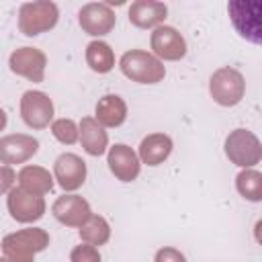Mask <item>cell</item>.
<instances>
[{
	"label": "cell",
	"instance_id": "83f0119b",
	"mask_svg": "<svg viewBox=\"0 0 262 262\" xmlns=\"http://www.w3.org/2000/svg\"><path fill=\"white\" fill-rule=\"evenodd\" d=\"M0 262H8V260H6V258H0Z\"/></svg>",
	"mask_w": 262,
	"mask_h": 262
},
{
	"label": "cell",
	"instance_id": "7c38bea8",
	"mask_svg": "<svg viewBox=\"0 0 262 262\" xmlns=\"http://www.w3.org/2000/svg\"><path fill=\"white\" fill-rule=\"evenodd\" d=\"M51 213L59 223H63L68 227H82L92 215L88 201H84L78 194L57 196V201L51 207Z\"/></svg>",
	"mask_w": 262,
	"mask_h": 262
},
{
	"label": "cell",
	"instance_id": "603a6c76",
	"mask_svg": "<svg viewBox=\"0 0 262 262\" xmlns=\"http://www.w3.org/2000/svg\"><path fill=\"white\" fill-rule=\"evenodd\" d=\"M51 133L57 141L72 145L78 141V125L72 119H57L51 123Z\"/></svg>",
	"mask_w": 262,
	"mask_h": 262
},
{
	"label": "cell",
	"instance_id": "3957f363",
	"mask_svg": "<svg viewBox=\"0 0 262 262\" xmlns=\"http://www.w3.org/2000/svg\"><path fill=\"white\" fill-rule=\"evenodd\" d=\"M59 10L53 2L49 0H39V2H25L18 10V29L27 37L41 35L57 25Z\"/></svg>",
	"mask_w": 262,
	"mask_h": 262
},
{
	"label": "cell",
	"instance_id": "44dd1931",
	"mask_svg": "<svg viewBox=\"0 0 262 262\" xmlns=\"http://www.w3.org/2000/svg\"><path fill=\"white\" fill-rule=\"evenodd\" d=\"M80 237L84 244H90V246H102L108 242L111 237V227L106 223L104 217L100 215H90V219L80 227Z\"/></svg>",
	"mask_w": 262,
	"mask_h": 262
},
{
	"label": "cell",
	"instance_id": "4316f807",
	"mask_svg": "<svg viewBox=\"0 0 262 262\" xmlns=\"http://www.w3.org/2000/svg\"><path fill=\"white\" fill-rule=\"evenodd\" d=\"M4 127H6V113L0 108V131H2Z\"/></svg>",
	"mask_w": 262,
	"mask_h": 262
},
{
	"label": "cell",
	"instance_id": "5bb4252c",
	"mask_svg": "<svg viewBox=\"0 0 262 262\" xmlns=\"http://www.w3.org/2000/svg\"><path fill=\"white\" fill-rule=\"evenodd\" d=\"M108 168L115 174L117 180L121 182H133L139 176L141 170V162L137 158V154L125 145V143H115L108 149Z\"/></svg>",
	"mask_w": 262,
	"mask_h": 262
},
{
	"label": "cell",
	"instance_id": "30bf717a",
	"mask_svg": "<svg viewBox=\"0 0 262 262\" xmlns=\"http://www.w3.org/2000/svg\"><path fill=\"white\" fill-rule=\"evenodd\" d=\"M39 149V141L33 135L25 133H12L0 137V162L6 166L23 164L31 160Z\"/></svg>",
	"mask_w": 262,
	"mask_h": 262
},
{
	"label": "cell",
	"instance_id": "5b68a950",
	"mask_svg": "<svg viewBox=\"0 0 262 262\" xmlns=\"http://www.w3.org/2000/svg\"><path fill=\"white\" fill-rule=\"evenodd\" d=\"M225 156L239 168H252L262 158V145L252 131L235 129L225 137Z\"/></svg>",
	"mask_w": 262,
	"mask_h": 262
},
{
	"label": "cell",
	"instance_id": "d4e9b609",
	"mask_svg": "<svg viewBox=\"0 0 262 262\" xmlns=\"http://www.w3.org/2000/svg\"><path fill=\"white\" fill-rule=\"evenodd\" d=\"M154 262H186V258L176 248H162V250L156 252V260Z\"/></svg>",
	"mask_w": 262,
	"mask_h": 262
},
{
	"label": "cell",
	"instance_id": "ac0fdd59",
	"mask_svg": "<svg viewBox=\"0 0 262 262\" xmlns=\"http://www.w3.org/2000/svg\"><path fill=\"white\" fill-rule=\"evenodd\" d=\"M127 119V104L119 94H106L96 102V121L102 127H119Z\"/></svg>",
	"mask_w": 262,
	"mask_h": 262
},
{
	"label": "cell",
	"instance_id": "2e32d148",
	"mask_svg": "<svg viewBox=\"0 0 262 262\" xmlns=\"http://www.w3.org/2000/svg\"><path fill=\"white\" fill-rule=\"evenodd\" d=\"M78 139L86 154L90 156H102L108 145V135L104 127L94 117H84L78 125Z\"/></svg>",
	"mask_w": 262,
	"mask_h": 262
},
{
	"label": "cell",
	"instance_id": "9c48e42d",
	"mask_svg": "<svg viewBox=\"0 0 262 262\" xmlns=\"http://www.w3.org/2000/svg\"><path fill=\"white\" fill-rule=\"evenodd\" d=\"M78 23L84 33L92 37H102L115 29L117 16L104 2H88L78 12Z\"/></svg>",
	"mask_w": 262,
	"mask_h": 262
},
{
	"label": "cell",
	"instance_id": "e0dca14e",
	"mask_svg": "<svg viewBox=\"0 0 262 262\" xmlns=\"http://www.w3.org/2000/svg\"><path fill=\"white\" fill-rule=\"evenodd\" d=\"M172 154V139L164 133H151L139 143V160L147 166L162 164Z\"/></svg>",
	"mask_w": 262,
	"mask_h": 262
},
{
	"label": "cell",
	"instance_id": "484cf974",
	"mask_svg": "<svg viewBox=\"0 0 262 262\" xmlns=\"http://www.w3.org/2000/svg\"><path fill=\"white\" fill-rule=\"evenodd\" d=\"M16 180V174L10 166H0V194L8 192Z\"/></svg>",
	"mask_w": 262,
	"mask_h": 262
},
{
	"label": "cell",
	"instance_id": "7a4b0ae2",
	"mask_svg": "<svg viewBox=\"0 0 262 262\" xmlns=\"http://www.w3.org/2000/svg\"><path fill=\"white\" fill-rule=\"evenodd\" d=\"M119 66H121V72L129 80L139 82V84H158L166 76L164 63L156 55L141 51V49H131L123 53Z\"/></svg>",
	"mask_w": 262,
	"mask_h": 262
},
{
	"label": "cell",
	"instance_id": "ba28073f",
	"mask_svg": "<svg viewBox=\"0 0 262 262\" xmlns=\"http://www.w3.org/2000/svg\"><path fill=\"white\" fill-rule=\"evenodd\" d=\"M20 117L33 129H45L53 119V102L45 92L27 90L20 98Z\"/></svg>",
	"mask_w": 262,
	"mask_h": 262
},
{
	"label": "cell",
	"instance_id": "9a60e30c",
	"mask_svg": "<svg viewBox=\"0 0 262 262\" xmlns=\"http://www.w3.org/2000/svg\"><path fill=\"white\" fill-rule=\"evenodd\" d=\"M168 6L158 0H135L129 6V23L137 29H154L164 23Z\"/></svg>",
	"mask_w": 262,
	"mask_h": 262
},
{
	"label": "cell",
	"instance_id": "d6986e66",
	"mask_svg": "<svg viewBox=\"0 0 262 262\" xmlns=\"http://www.w3.org/2000/svg\"><path fill=\"white\" fill-rule=\"evenodd\" d=\"M18 184L27 192L41 196L53 188V176L49 174V170H45L41 166H25L18 172Z\"/></svg>",
	"mask_w": 262,
	"mask_h": 262
},
{
	"label": "cell",
	"instance_id": "ffe728a7",
	"mask_svg": "<svg viewBox=\"0 0 262 262\" xmlns=\"http://www.w3.org/2000/svg\"><path fill=\"white\" fill-rule=\"evenodd\" d=\"M86 63L96 74H106L115 68V53L108 43L104 41H92L86 47Z\"/></svg>",
	"mask_w": 262,
	"mask_h": 262
},
{
	"label": "cell",
	"instance_id": "52a82bcc",
	"mask_svg": "<svg viewBox=\"0 0 262 262\" xmlns=\"http://www.w3.org/2000/svg\"><path fill=\"white\" fill-rule=\"evenodd\" d=\"M6 205H8L10 217L14 221H20V223H33V221L41 219L43 213H45V201H43V196L33 194V192H27L20 186L8 190Z\"/></svg>",
	"mask_w": 262,
	"mask_h": 262
},
{
	"label": "cell",
	"instance_id": "8992f818",
	"mask_svg": "<svg viewBox=\"0 0 262 262\" xmlns=\"http://www.w3.org/2000/svg\"><path fill=\"white\" fill-rule=\"evenodd\" d=\"M8 66H10V72L16 76H23L31 82H43L47 57L37 47H18L10 53Z\"/></svg>",
	"mask_w": 262,
	"mask_h": 262
},
{
	"label": "cell",
	"instance_id": "277c9868",
	"mask_svg": "<svg viewBox=\"0 0 262 262\" xmlns=\"http://www.w3.org/2000/svg\"><path fill=\"white\" fill-rule=\"evenodd\" d=\"M209 92L221 106H235L246 94V80L235 68H219L209 80Z\"/></svg>",
	"mask_w": 262,
	"mask_h": 262
},
{
	"label": "cell",
	"instance_id": "cb8c5ba5",
	"mask_svg": "<svg viewBox=\"0 0 262 262\" xmlns=\"http://www.w3.org/2000/svg\"><path fill=\"white\" fill-rule=\"evenodd\" d=\"M70 260L72 262H100V254L94 246L90 244H80L72 250L70 254Z\"/></svg>",
	"mask_w": 262,
	"mask_h": 262
},
{
	"label": "cell",
	"instance_id": "7402d4cb",
	"mask_svg": "<svg viewBox=\"0 0 262 262\" xmlns=\"http://www.w3.org/2000/svg\"><path fill=\"white\" fill-rule=\"evenodd\" d=\"M237 192L252 203H258L262 199V174L256 170H242L235 178Z\"/></svg>",
	"mask_w": 262,
	"mask_h": 262
},
{
	"label": "cell",
	"instance_id": "8fae6325",
	"mask_svg": "<svg viewBox=\"0 0 262 262\" xmlns=\"http://www.w3.org/2000/svg\"><path fill=\"white\" fill-rule=\"evenodd\" d=\"M151 49L166 61H178L186 55V41L174 27L160 25L151 33Z\"/></svg>",
	"mask_w": 262,
	"mask_h": 262
},
{
	"label": "cell",
	"instance_id": "6da1fadb",
	"mask_svg": "<svg viewBox=\"0 0 262 262\" xmlns=\"http://www.w3.org/2000/svg\"><path fill=\"white\" fill-rule=\"evenodd\" d=\"M49 246V233L41 227H27L8 233L2 239V252L8 262H33L35 254Z\"/></svg>",
	"mask_w": 262,
	"mask_h": 262
},
{
	"label": "cell",
	"instance_id": "4fadbf2b",
	"mask_svg": "<svg viewBox=\"0 0 262 262\" xmlns=\"http://www.w3.org/2000/svg\"><path fill=\"white\" fill-rule=\"evenodd\" d=\"M53 174L63 190H78L86 180V162L76 154H61L53 164Z\"/></svg>",
	"mask_w": 262,
	"mask_h": 262
}]
</instances>
